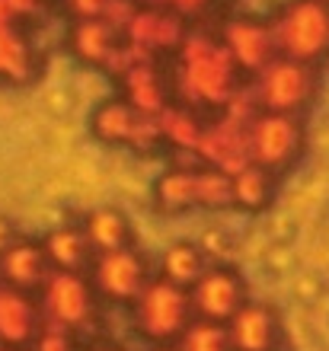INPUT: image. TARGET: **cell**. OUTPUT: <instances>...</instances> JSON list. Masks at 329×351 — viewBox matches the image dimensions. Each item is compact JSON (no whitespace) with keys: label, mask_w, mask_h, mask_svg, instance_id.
Returning <instances> with one entry per match:
<instances>
[{"label":"cell","mask_w":329,"mask_h":351,"mask_svg":"<svg viewBox=\"0 0 329 351\" xmlns=\"http://www.w3.org/2000/svg\"><path fill=\"white\" fill-rule=\"evenodd\" d=\"M176 58H179V67L173 74L176 102H185L192 109H227L243 93L240 90L243 71L220 36L189 29Z\"/></svg>","instance_id":"6da1fadb"},{"label":"cell","mask_w":329,"mask_h":351,"mask_svg":"<svg viewBox=\"0 0 329 351\" xmlns=\"http://www.w3.org/2000/svg\"><path fill=\"white\" fill-rule=\"evenodd\" d=\"M278 55L320 64L329 58V3L323 0H291L272 16Z\"/></svg>","instance_id":"7a4b0ae2"},{"label":"cell","mask_w":329,"mask_h":351,"mask_svg":"<svg viewBox=\"0 0 329 351\" xmlns=\"http://www.w3.org/2000/svg\"><path fill=\"white\" fill-rule=\"evenodd\" d=\"M253 96H256L262 112L297 115L317 96V71H313V64L278 55L265 71L253 77Z\"/></svg>","instance_id":"3957f363"},{"label":"cell","mask_w":329,"mask_h":351,"mask_svg":"<svg viewBox=\"0 0 329 351\" xmlns=\"http://www.w3.org/2000/svg\"><path fill=\"white\" fill-rule=\"evenodd\" d=\"M304 150V128L297 115L284 112H262L249 125V157L259 167L282 173L301 157Z\"/></svg>","instance_id":"277c9868"},{"label":"cell","mask_w":329,"mask_h":351,"mask_svg":"<svg viewBox=\"0 0 329 351\" xmlns=\"http://www.w3.org/2000/svg\"><path fill=\"white\" fill-rule=\"evenodd\" d=\"M189 310H192V294L185 287L173 285L170 278L150 281L144 294L135 300V319L141 332L150 339H170L189 329Z\"/></svg>","instance_id":"5b68a950"},{"label":"cell","mask_w":329,"mask_h":351,"mask_svg":"<svg viewBox=\"0 0 329 351\" xmlns=\"http://www.w3.org/2000/svg\"><path fill=\"white\" fill-rule=\"evenodd\" d=\"M220 38L240 71L249 77H256L259 71L272 64L278 58V42H275L272 19H256V16H240L230 19L227 26L220 29Z\"/></svg>","instance_id":"8992f818"},{"label":"cell","mask_w":329,"mask_h":351,"mask_svg":"<svg viewBox=\"0 0 329 351\" xmlns=\"http://www.w3.org/2000/svg\"><path fill=\"white\" fill-rule=\"evenodd\" d=\"M93 281L115 304H135L137 297L144 294V287L150 285L147 281V265L135 246L100 252L93 259Z\"/></svg>","instance_id":"52a82bcc"},{"label":"cell","mask_w":329,"mask_h":351,"mask_svg":"<svg viewBox=\"0 0 329 351\" xmlns=\"http://www.w3.org/2000/svg\"><path fill=\"white\" fill-rule=\"evenodd\" d=\"M247 304V291L237 271L224 265L208 268L192 285V306L205 319H234Z\"/></svg>","instance_id":"ba28073f"},{"label":"cell","mask_w":329,"mask_h":351,"mask_svg":"<svg viewBox=\"0 0 329 351\" xmlns=\"http://www.w3.org/2000/svg\"><path fill=\"white\" fill-rule=\"evenodd\" d=\"M185 36H189L185 16L163 7H147V3H141V10L125 29V38L141 45L144 51H150L154 58L163 55V51H179Z\"/></svg>","instance_id":"9c48e42d"},{"label":"cell","mask_w":329,"mask_h":351,"mask_svg":"<svg viewBox=\"0 0 329 351\" xmlns=\"http://www.w3.org/2000/svg\"><path fill=\"white\" fill-rule=\"evenodd\" d=\"M122 45H125V32L106 16L77 19V23H71V32H67V48L73 55L83 64L102 67V71L112 64V58L119 55Z\"/></svg>","instance_id":"30bf717a"},{"label":"cell","mask_w":329,"mask_h":351,"mask_svg":"<svg viewBox=\"0 0 329 351\" xmlns=\"http://www.w3.org/2000/svg\"><path fill=\"white\" fill-rule=\"evenodd\" d=\"M119 86H122V96H125L137 112H144V115H160V112L176 99L173 77L166 80L160 64H157V58L128 67V71L119 77Z\"/></svg>","instance_id":"8fae6325"},{"label":"cell","mask_w":329,"mask_h":351,"mask_svg":"<svg viewBox=\"0 0 329 351\" xmlns=\"http://www.w3.org/2000/svg\"><path fill=\"white\" fill-rule=\"evenodd\" d=\"M45 306L55 326L61 329H77L90 316V287L80 271H55L45 281Z\"/></svg>","instance_id":"7c38bea8"},{"label":"cell","mask_w":329,"mask_h":351,"mask_svg":"<svg viewBox=\"0 0 329 351\" xmlns=\"http://www.w3.org/2000/svg\"><path fill=\"white\" fill-rule=\"evenodd\" d=\"M48 252L42 243H13L3 256H0V278L7 281V287L16 291H29V287H45L48 275Z\"/></svg>","instance_id":"4fadbf2b"},{"label":"cell","mask_w":329,"mask_h":351,"mask_svg":"<svg viewBox=\"0 0 329 351\" xmlns=\"http://www.w3.org/2000/svg\"><path fill=\"white\" fill-rule=\"evenodd\" d=\"M141 121H144V112H137L125 96H115V99H106L96 106L90 128L106 144H128V147H135Z\"/></svg>","instance_id":"5bb4252c"},{"label":"cell","mask_w":329,"mask_h":351,"mask_svg":"<svg viewBox=\"0 0 329 351\" xmlns=\"http://www.w3.org/2000/svg\"><path fill=\"white\" fill-rule=\"evenodd\" d=\"M275 335H278L275 313L262 304H243V310L230 319L234 351H272Z\"/></svg>","instance_id":"9a60e30c"},{"label":"cell","mask_w":329,"mask_h":351,"mask_svg":"<svg viewBox=\"0 0 329 351\" xmlns=\"http://www.w3.org/2000/svg\"><path fill=\"white\" fill-rule=\"evenodd\" d=\"M48 252V262L55 271H80L90 259H96L90 237L83 230V223H61L42 240Z\"/></svg>","instance_id":"2e32d148"},{"label":"cell","mask_w":329,"mask_h":351,"mask_svg":"<svg viewBox=\"0 0 329 351\" xmlns=\"http://www.w3.org/2000/svg\"><path fill=\"white\" fill-rule=\"evenodd\" d=\"M36 329V306L26 291L0 287V339L3 342H32Z\"/></svg>","instance_id":"e0dca14e"},{"label":"cell","mask_w":329,"mask_h":351,"mask_svg":"<svg viewBox=\"0 0 329 351\" xmlns=\"http://www.w3.org/2000/svg\"><path fill=\"white\" fill-rule=\"evenodd\" d=\"M83 230L90 237L96 256L131 246V221L119 208H96V211H90L87 221H83Z\"/></svg>","instance_id":"ac0fdd59"},{"label":"cell","mask_w":329,"mask_h":351,"mask_svg":"<svg viewBox=\"0 0 329 351\" xmlns=\"http://www.w3.org/2000/svg\"><path fill=\"white\" fill-rule=\"evenodd\" d=\"M278 189V173L259 167V163H247L243 169L234 173V204L243 211H262L269 208Z\"/></svg>","instance_id":"d6986e66"},{"label":"cell","mask_w":329,"mask_h":351,"mask_svg":"<svg viewBox=\"0 0 329 351\" xmlns=\"http://www.w3.org/2000/svg\"><path fill=\"white\" fill-rule=\"evenodd\" d=\"M160 131L163 141L173 144V150H198L201 134H205V121L198 119V112L185 102H170L160 115Z\"/></svg>","instance_id":"ffe728a7"},{"label":"cell","mask_w":329,"mask_h":351,"mask_svg":"<svg viewBox=\"0 0 329 351\" xmlns=\"http://www.w3.org/2000/svg\"><path fill=\"white\" fill-rule=\"evenodd\" d=\"M198 169H170L166 176H160L154 185L157 208L166 214H179L195 208L198 204Z\"/></svg>","instance_id":"44dd1931"},{"label":"cell","mask_w":329,"mask_h":351,"mask_svg":"<svg viewBox=\"0 0 329 351\" xmlns=\"http://www.w3.org/2000/svg\"><path fill=\"white\" fill-rule=\"evenodd\" d=\"M205 271H208L205 256H201V250L192 246V243H173L163 252V278H170L173 285L192 287Z\"/></svg>","instance_id":"7402d4cb"},{"label":"cell","mask_w":329,"mask_h":351,"mask_svg":"<svg viewBox=\"0 0 329 351\" xmlns=\"http://www.w3.org/2000/svg\"><path fill=\"white\" fill-rule=\"evenodd\" d=\"M29 67H32V55H29L23 36L16 32V23L0 26V77L19 80L29 74Z\"/></svg>","instance_id":"603a6c76"},{"label":"cell","mask_w":329,"mask_h":351,"mask_svg":"<svg viewBox=\"0 0 329 351\" xmlns=\"http://www.w3.org/2000/svg\"><path fill=\"white\" fill-rule=\"evenodd\" d=\"M179 351H234V345H230V332H224L214 319H201V323H189Z\"/></svg>","instance_id":"cb8c5ba5"},{"label":"cell","mask_w":329,"mask_h":351,"mask_svg":"<svg viewBox=\"0 0 329 351\" xmlns=\"http://www.w3.org/2000/svg\"><path fill=\"white\" fill-rule=\"evenodd\" d=\"M36 351H73L71 345V329H61V326H48V329H38V335L32 339Z\"/></svg>","instance_id":"d4e9b609"},{"label":"cell","mask_w":329,"mask_h":351,"mask_svg":"<svg viewBox=\"0 0 329 351\" xmlns=\"http://www.w3.org/2000/svg\"><path fill=\"white\" fill-rule=\"evenodd\" d=\"M67 10V16L71 23L77 19H96V16H106V10H109L112 0H61Z\"/></svg>","instance_id":"484cf974"},{"label":"cell","mask_w":329,"mask_h":351,"mask_svg":"<svg viewBox=\"0 0 329 351\" xmlns=\"http://www.w3.org/2000/svg\"><path fill=\"white\" fill-rule=\"evenodd\" d=\"M141 3H147V7H163V10H173V13H179V16H198L201 10H208L214 0H141Z\"/></svg>","instance_id":"4316f807"},{"label":"cell","mask_w":329,"mask_h":351,"mask_svg":"<svg viewBox=\"0 0 329 351\" xmlns=\"http://www.w3.org/2000/svg\"><path fill=\"white\" fill-rule=\"evenodd\" d=\"M13 243H19L16 227H13V221H10V217H0V256H3Z\"/></svg>","instance_id":"83f0119b"},{"label":"cell","mask_w":329,"mask_h":351,"mask_svg":"<svg viewBox=\"0 0 329 351\" xmlns=\"http://www.w3.org/2000/svg\"><path fill=\"white\" fill-rule=\"evenodd\" d=\"M10 3H13V10H16V13H23V0H10Z\"/></svg>","instance_id":"f1b7e54d"},{"label":"cell","mask_w":329,"mask_h":351,"mask_svg":"<svg viewBox=\"0 0 329 351\" xmlns=\"http://www.w3.org/2000/svg\"><path fill=\"white\" fill-rule=\"evenodd\" d=\"M96 351H119V348H112V345H102V348H96Z\"/></svg>","instance_id":"f546056e"},{"label":"cell","mask_w":329,"mask_h":351,"mask_svg":"<svg viewBox=\"0 0 329 351\" xmlns=\"http://www.w3.org/2000/svg\"><path fill=\"white\" fill-rule=\"evenodd\" d=\"M157 351H173V348H157Z\"/></svg>","instance_id":"4dcf8cb0"},{"label":"cell","mask_w":329,"mask_h":351,"mask_svg":"<svg viewBox=\"0 0 329 351\" xmlns=\"http://www.w3.org/2000/svg\"><path fill=\"white\" fill-rule=\"evenodd\" d=\"M323 3H329V0H323Z\"/></svg>","instance_id":"1f68e13d"},{"label":"cell","mask_w":329,"mask_h":351,"mask_svg":"<svg viewBox=\"0 0 329 351\" xmlns=\"http://www.w3.org/2000/svg\"><path fill=\"white\" fill-rule=\"evenodd\" d=\"M0 281H3V278H0Z\"/></svg>","instance_id":"d6a6232c"},{"label":"cell","mask_w":329,"mask_h":351,"mask_svg":"<svg viewBox=\"0 0 329 351\" xmlns=\"http://www.w3.org/2000/svg\"><path fill=\"white\" fill-rule=\"evenodd\" d=\"M0 351H3V348H0Z\"/></svg>","instance_id":"836d02e7"}]
</instances>
